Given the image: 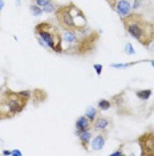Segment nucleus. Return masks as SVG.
<instances>
[{"label":"nucleus","instance_id":"nucleus-1","mask_svg":"<svg viewBox=\"0 0 154 156\" xmlns=\"http://www.w3.org/2000/svg\"><path fill=\"white\" fill-rule=\"evenodd\" d=\"M124 24H125V28H126V32L133 39L138 40L139 43L148 44L149 41H152L153 35H154L152 24H143L137 19H132V15L125 17Z\"/></svg>","mask_w":154,"mask_h":156},{"label":"nucleus","instance_id":"nucleus-2","mask_svg":"<svg viewBox=\"0 0 154 156\" xmlns=\"http://www.w3.org/2000/svg\"><path fill=\"white\" fill-rule=\"evenodd\" d=\"M55 28L49 27L48 24H38L36 26V36H40L45 43L48 44L49 49H52L53 52H59L61 54L62 51V47H61V37H60V34L55 32Z\"/></svg>","mask_w":154,"mask_h":156},{"label":"nucleus","instance_id":"nucleus-3","mask_svg":"<svg viewBox=\"0 0 154 156\" xmlns=\"http://www.w3.org/2000/svg\"><path fill=\"white\" fill-rule=\"evenodd\" d=\"M60 37H61L62 51L73 49L80 44V40H81V37L79 36L77 31H75V28H64L60 32Z\"/></svg>","mask_w":154,"mask_h":156},{"label":"nucleus","instance_id":"nucleus-4","mask_svg":"<svg viewBox=\"0 0 154 156\" xmlns=\"http://www.w3.org/2000/svg\"><path fill=\"white\" fill-rule=\"evenodd\" d=\"M5 104L8 105L9 113L11 115H15V113H19L23 111L24 105H25V99H23L22 96H19L17 94H11L7 99Z\"/></svg>","mask_w":154,"mask_h":156},{"label":"nucleus","instance_id":"nucleus-5","mask_svg":"<svg viewBox=\"0 0 154 156\" xmlns=\"http://www.w3.org/2000/svg\"><path fill=\"white\" fill-rule=\"evenodd\" d=\"M112 7H113L116 13H117L121 19H125V17L130 16L132 11H133L132 3L129 2V0H116L113 4H112Z\"/></svg>","mask_w":154,"mask_h":156},{"label":"nucleus","instance_id":"nucleus-6","mask_svg":"<svg viewBox=\"0 0 154 156\" xmlns=\"http://www.w3.org/2000/svg\"><path fill=\"white\" fill-rule=\"evenodd\" d=\"M59 22L64 28H75V23H73V17L68 11V7H62L60 11H57Z\"/></svg>","mask_w":154,"mask_h":156},{"label":"nucleus","instance_id":"nucleus-7","mask_svg":"<svg viewBox=\"0 0 154 156\" xmlns=\"http://www.w3.org/2000/svg\"><path fill=\"white\" fill-rule=\"evenodd\" d=\"M92 127L97 132H105L110 127V122H109V119L104 118V116H97L94 119V122L92 123Z\"/></svg>","mask_w":154,"mask_h":156},{"label":"nucleus","instance_id":"nucleus-8","mask_svg":"<svg viewBox=\"0 0 154 156\" xmlns=\"http://www.w3.org/2000/svg\"><path fill=\"white\" fill-rule=\"evenodd\" d=\"M105 143H106V137H105V135L97 133V135H94V136L92 137L89 145H90V148H92L93 151H101L105 147Z\"/></svg>","mask_w":154,"mask_h":156},{"label":"nucleus","instance_id":"nucleus-9","mask_svg":"<svg viewBox=\"0 0 154 156\" xmlns=\"http://www.w3.org/2000/svg\"><path fill=\"white\" fill-rule=\"evenodd\" d=\"M76 135L79 136V140L84 148H88V145L90 143L93 137V133L90 129H85V131H76Z\"/></svg>","mask_w":154,"mask_h":156},{"label":"nucleus","instance_id":"nucleus-10","mask_svg":"<svg viewBox=\"0 0 154 156\" xmlns=\"http://www.w3.org/2000/svg\"><path fill=\"white\" fill-rule=\"evenodd\" d=\"M90 126H92V122H90L85 115L80 116V118H77V120H76V131L90 129Z\"/></svg>","mask_w":154,"mask_h":156},{"label":"nucleus","instance_id":"nucleus-11","mask_svg":"<svg viewBox=\"0 0 154 156\" xmlns=\"http://www.w3.org/2000/svg\"><path fill=\"white\" fill-rule=\"evenodd\" d=\"M73 23H75V30H79V28H82L86 26V19L84 16V13H80L73 17Z\"/></svg>","mask_w":154,"mask_h":156},{"label":"nucleus","instance_id":"nucleus-12","mask_svg":"<svg viewBox=\"0 0 154 156\" xmlns=\"http://www.w3.org/2000/svg\"><path fill=\"white\" fill-rule=\"evenodd\" d=\"M152 90H137L136 91V96H137L139 100H142V101H146V100H149L150 98H152Z\"/></svg>","mask_w":154,"mask_h":156},{"label":"nucleus","instance_id":"nucleus-13","mask_svg":"<svg viewBox=\"0 0 154 156\" xmlns=\"http://www.w3.org/2000/svg\"><path fill=\"white\" fill-rule=\"evenodd\" d=\"M84 115L86 116V118H88L90 122H94V119L97 118V115H99V113H97V108L96 107H93V105H89V107H86V109H85V113H84Z\"/></svg>","mask_w":154,"mask_h":156},{"label":"nucleus","instance_id":"nucleus-14","mask_svg":"<svg viewBox=\"0 0 154 156\" xmlns=\"http://www.w3.org/2000/svg\"><path fill=\"white\" fill-rule=\"evenodd\" d=\"M29 13L32 15L33 17H38V16H41L43 15V8L41 7H38L37 4H35V3H32V4L29 5Z\"/></svg>","mask_w":154,"mask_h":156},{"label":"nucleus","instance_id":"nucleus-15","mask_svg":"<svg viewBox=\"0 0 154 156\" xmlns=\"http://www.w3.org/2000/svg\"><path fill=\"white\" fill-rule=\"evenodd\" d=\"M112 103L110 100H106V99H100L99 103H97V107H99V109H101V111H108V109L112 108Z\"/></svg>","mask_w":154,"mask_h":156},{"label":"nucleus","instance_id":"nucleus-16","mask_svg":"<svg viewBox=\"0 0 154 156\" xmlns=\"http://www.w3.org/2000/svg\"><path fill=\"white\" fill-rule=\"evenodd\" d=\"M77 34H79V36L80 37H82V39H85L88 35L92 34V31H90V28L88 26H85V27H82V28H79L77 30Z\"/></svg>","mask_w":154,"mask_h":156},{"label":"nucleus","instance_id":"nucleus-17","mask_svg":"<svg viewBox=\"0 0 154 156\" xmlns=\"http://www.w3.org/2000/svg\"><path fill=\"white\" fill-rule=\"evenodd\" d=\"M133 64H134V63H112L110 67L114 68V69H125V68H128V67H130Z\"/></svg>","mask_w":154,"mask_h":156},{"label":"nucleus","instance_id":"nucleus-18","mask_svg":"<svg viewBox=\"0 0 154 156\" xmlns=\"http://www.w3.org/2000/svg\"><path fill=\"white\" fill-rule=\"evenodd\" d=\"M124 52H125V55H134L136 54L134 45H133L132 43H126L124 45Z\"/></svg>","mask_w":154,"mask_h":156},{"label":"nucleus","instance_id":"nucleus-19","mask_svg":"<svg viewBox=\"0 0 154 156\" xmlns=\"http://www.w3.org/2000/svg\"><path fill=\"white\" fill-rule=\"evenodd\" d=\"M56 9H57V8H56V4H55L53 2L49 3L48 5L43 7V12L44 13H53V12H56Z\"/></svg>","mask_w":154,"mask_h":156},{"label":"nucleus","instance_id":"nucleus-20","mask_svg":"<svg viewBox=\"0 0 154 156\" xmlns=\"http://www.w3.org/2000/svg\"><path fill=\"white\" fill-rule=\"evenodd\" d=\"M68 11H69V13L72 15V17H75V16H77V15H80V13H82V11L80 8H77L76 5H73V4H71L68 7Z\"/></svg>","mask_w":154,"mask_h":156},{"label":"nucleus","instance_id":"nucleus-21","mask_svg":"<svg viewBox=\"0 0 154 156\" xmlns=\"http://www.w3.org/2000/svg\"><path fill=\"white\" fill-rule=\"evenodd\" d=\"M143 2H145V0H133L132 2V8L133 9H139L141 8V5L143 4Z\"/></svg>","mask_w":154,"mask_h":156},{"label":"nucleus","instance_id":"nucleus-22","mask_svg":"<svg viewBox=\"0 0 154 156\" xmlns=\"http://www.w3.org/2000/svg\"><path fill=\"white\" fill-rule=\"evenodd\" d=\"M33 3H35V4H37L38 7H41V8H43V7L48 5L49 3H52V0H33Z\"/></svg>","mask_w":154,"mask_h":156},{"label":"nucleus","instance_id":"nucleus-23","mask_svg":"<svg viewBox=\"0 0 154 156\" xmlns=\"http://www.w3.org/2000/svg\"><path fill=\"white\" fill-rule=\"evenodd\" d=\"M93 69H94V72L97 73V75H101V73H102V71H104V67H102V64H93Z\"/></svg>","mask_w":154,"mask_h":156},{"label":"nucleus","instance_id":"nucleus-24","mask_svg":"<svg viewBox=\"0 0 154 156\" xmlns=\"http://www.w3.org/2000/svg\"><path fill=\"white\" fill-rule=\"evenodd\" d=\"M36 39H37V43H38V45H40V47H43V48H45V49H49V47H48V44L45 43V41H44L40 36H36Z\"/></svg>","mask_w":154,"mask_h":156},{"label":"nucleus","instance_id":"nucleus-25","mask_svg":"<svg viewBox=\"0 0 154 156\" xmlns=\"http://www.w3.org/2000/svg\"><path fill=\"white\" fill-rule=\"evenodd\" d=\"M19 96H22L23 99H28L31 96V91H20V92H16Z\"/></svg>","mask_w":154,"mask_h":156},{"label":"nucleus","instance_id":"nucleus-26","mask_svg":"<svg viewBox=\"0 0 154 156\" xmlns=\"http://www.w3.org/2000/svg\"><path fill=\"white\" fill-rule=\"evenodd\" d=\"M113 100L116 101V104H117V105H121L122 103H124V100H122V96H114Z\"/></svg>","mask_w":154,"mask_h":156},{"label":"nucleus","instance_id":"nucleus-27","mask_svg":"<svg viewBox=\"0 0 154 156\" xmlns=\"http://www.w3.org/2000/svg\"><path fill=\"white\" fill-rule=\"evenodd\" d=\"M110 155H112V156H121V155H124V151H122V148H118L117 151L112 152Z\"/></svg>","mask_w":154,"mask_h":156},{"label":"nucleus","instance_id":"nucleus-28","mask_svg":"<svg viewBox=\"0 0 154 156\" xmlns=\"http://www.w3.org/2000/svg\"><path fill=\"white\" fill-rule=\"evenodd\" d=\"M22 155H23V152L20 150H12L11 151V156H22Z\"/></svg>","mask_w":154,"mask_h":156},{"label":"nucleus","instance_id":"nucleus-29","mask_svg":"<svg viewBox=\"0 0 154 156\" xmlns=\"http://www.w3.org/2000/svg\"><path fill=\"white\" fill-rule=\"evenodd\" d=\"M3 155H5V156H11V151H9V150H3Z\"/></svg>","mask_w":154,"mask_h":156},{"label":"nucleus","instance_id":"nucleus-30","mask_svg":"<svg viewBox=\"0 0 154 156\" xmlns=\"http://www.w3.org/2000/svg\"><path fill=\"white\" fill-rule=\"evenodd\" d=\"M3 8H4V0H0V12L3 11Z\"/></svg>","mask_w":154,"mask_h":156},{"label":"nucleus","instance_id":"nucleus-31","mask_svg":"<svg viewBox=\"0 0 154 156\" xmlns=\"http://www.w3.org/2000/svg\"><path fill=\"white\" fill-rule=\"evenodd\" d=\"M15 4H16L17 7H20V5H22V0H16V2H15Z\"/></svg>","mask_w":154,"mask_h":156},{"label":"nucleus","instance_id":"nucleus-32","mask_svg":"<svg viewBox=\"0 0 154 156\" xmlns=\"http://www.w3.org/2000/svg\"><path fill=\"white\" fill-rule=\"evenodd\" d=\"M149 63H150V64H152V67H153V68H154V59H153V60H150V62H149Z\"/></svg>","mask_w":154,"mask_h":156},{"label":"nucleus","instance_id":"nucleus-33","mask_svg":"<svg viewBox=\"0 0 154 156\" xmlns=\"http://www.w3.org/2000/svg\"><path fill=\"white\" fill-rule=\"evenodd\" d=\"M152 28H153V34H154V24H153V26H152Z\"/></svg>","mask_w":154,"mask_h":156}]
</instances>
